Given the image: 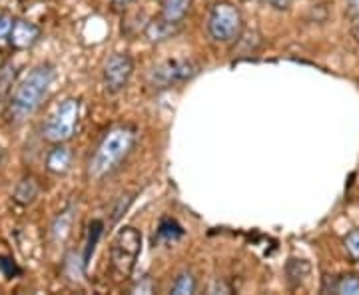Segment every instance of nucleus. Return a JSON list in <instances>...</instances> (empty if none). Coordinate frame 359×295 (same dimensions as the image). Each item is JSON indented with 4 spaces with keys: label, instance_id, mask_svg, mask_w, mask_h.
<instances>
[{
    "label": "nucleus",
    "instance_id": "c85d7f7f",
    "mask_svg": "<svg viewBox=\"0 0 359 295\" xmlns=\"http://www.w3.org/2000/svg\"><path fill=\"white\" fill-rule=\"evenodd\" d=\"M132 4V0H112V6L116 8V10H124L126 6H130Z\"/></svg>",
    "mask_w": 359,
    "mask_h": 295
},
{
    "label": "nucleus",
    "instance_id": "4be33fe9",
    "mask_svg": "<svg viewBox=\"0 0 359 295\" xmlns=\"http://www.w3.org/2000/svg\"><path fill=\"white\" fill-rule=\"evenodd\" d=\"M0 269L4 272L6 278H15L18 274V267L15 265V261L8 260V258H0Z\"/></svg>",
    "mask_w": 359,
    "mask_h": 295
},
{
    "label": "nucleus",
    "instance_id": "cd10ccee",
    "mask_svg": "<svg viewBox=\"0 0 359 295\" xmlns=\"http://www.w3.org/2000/svg\"><path fill=\"white\" fill-rule=\"evenodd\" d=\"M351 35H353V38L359 42V15H356V17L351 18Z\"/></svg>",
    "mask_w": 359,
    "mask_h": 295
},
{
    "label": "nucleus",
    "instance_id": "7ed1b4c3",
    "mask_svg": "<svg viewBox=\"0 0 359 295\" xmlns=\"http://www.w3.org/2000/svg\"><path fill=\"white\" fill-rule=\"evenodd\" d=\"M140 251H142V234L132 226L122 227L110 245L112 269L118 278H128L134 272Z\"/></svg>",
    "mask_w": 359,
    "mask_h": 295
},
{
    "label": "nucleus",
    "instance_id": "bb28decb",
    "mask_svg": "<svg viewBox=\"0 0 359 295\" xmlns=\"http://www.w3.org/2000/svg\"><path fill=\"white\" fill-rule=\"evenodd\" d=\"M356 15H359V0H349V4H347V17L353 18Z\"/></svg>",
    "mask_w": 359,
    "mask_h": 295
},
{
    "label": "nucleus",
    "instance_id": "412c9836",
    "mask_svg": "<svg viewBox=\"0 0 359 295\" xmlns=\"http://www.w3.org/2000/svg\"><path fill=\"white\" fill-rule=\"evenodd\" d=\"M345 247H347V251H349L356 260H359V229L351 231V234L345 238Z\"/></svg>",
    "mask_w": 359,
    "mask_h": 295
},
{
    "label": "nucleus",
    "instance_id": "423d86ee",
    "mask_svg": "<svg viewBox=\"0 0 359 295\" xmlns=\"http://www.w3.org/2000/svg\"><path fill=\"white\" fill-rule=\"evenodd\" d=\"M241 32V15L234 4L220 2L212 8L208 17V35L212 40L228 44Z\"/></svg>",
    "mask_w": 359,
    "mask_h": 295
},
{
    "label": "nucleus",
    "instance_id": "9d476101",
    "mask_svg": "<svg viewBox=\"0 0 359 295\" xmlns=\"http://www.w3.org/2000/svg\"><path fill=\"white\" fill-rule=\"evenodd\" d=\"M192 0H162V18L172 24H180L188 15Z\"/></svg>",
    "mask_w": 359,
    "mask_h": 295
},
{
    "label": "nucleus",
    "instance_id": "2eb2a0df",
    "mask_svg": "<svg viewBox=\"0 0 359 295\" xmlns=\"http://www.w3.org/2000/svg\"><path fill=\"white\" fill-rule=\"evenodd\" d=\"M72 211H74L72 208L64 209V211L56 218V222H54V226H52V236H54L56 242H62V240L68 236L70 226H72V218H74Z\"/></svg>",
    "mask_w": 359,
    "mask_h": 295
},
{
    "label": "nucleus",
    "instance_id": "f3484780",
    "mask_svg": "<svg viewBox=\"0 0 359 295\" xmlns=\"http://www.w3.org/2000/svg\"><path fill=\"white\" fill-rule=\"evenodd\" d=\"M172 26H176V24H172L168 20H154L150 26H148V30H146V35L150 40H164V38H168L170 32L174 30Z\"/></svg>",
    "mask_w": 359,
    "mask_h": 295
},
{
    "label": "nucleus",
    "instance_id": "a878e982",
    "mask_svg": "<svg viewBox=\"0 0 359 295\" xmlns=\"http://www.w3.org/2000/svg\"><path fill=\"white\" fill-rule=\"evenodd\" d=\"M270 4L274 6L275 10H288L291 6V0H270Z\"/></svg>",
    "mask_w": 359,
    "mask_h": 295
},
{
    "label": "nucleus",
    "instance_id": "f03ea898",
    "mask_svg": "<svg viewBox=\"0 0 359 295\" xmlns=\"http://www.w3.org/2000/svg\"><path fill=\"white\" fill-rule=\"evenodd\" d=\"M136 144V132L128 126H118L112 128L98 144L94 156L90 160V168L88 174L94 180H100L104 175H110L120 164L122 160H126L128 154L132 152Z\"/></svg>",
    "mask_w": 359,
    "mask_h": 295
},
{
    "label": "nucleus",
    "instance_id": "ddd939ff",
    "mask_svg": "<svg viewBox=\"0 0 359 295\" xmlns=\"http://www.w3.org/2000/svg\"><path fill=\"white\" fill-rule=\"evenodd\" d=\"M286 274H288V281H290L291 287H295L309 274V263L306 260H290L288 267H286Z\"/></svg>",
    "mask_w": 359,
    "mask_h": 295
},
{
    "label": "nucleus",
    "instance_id": "a211bd4d",
    "mask_svg": "<svg viewBox=\"0 0 359 295\" xmlns=\"http://www.w3.org/2000/svg\"><path fill=\"white\" fill-rule=\"evenodd\" d=\"M333 292L340 295H359V279L356 276H343L333 285Z\"/></svg>",
    "mask_w": 359,
    "mask_h": 295
},
{
    "label": "nucleus",
    "instance_id": "39448f33",
    "mask_svg": "<svg viewBox=\"0 0 359 295\" xmlns=\"http://www.w3.org/2000/svg\"><path fill=\"white\" fill-rule=\"evenodd\" d=\"M202 66L192 58H168L156 64L150 72V84L154 88H172L192 80Z\"/></svg>",
    "mask_w": 359,
    "mask_h": 295
},
{
    "label": "nucleus",
    "instance_id": "f257e3e1",
    "mask_svg": "<svg viewBox=\"0 0 359 295\" xmlns=\"http://www.w3.org/2000/svg\"><path fill=\"white\" fill-rule=\"evenodd\" d=\"M52 82H54V68L50 64H40L35 70H30L28 76L18 84L8 104L10 122H24L30 118L46 98Z\"/></svg>",
    "mask_w": 359,
    "mask_h": 295
},
{
    "label": "nucleus",
    "instance_id": "6ab92c4d",
    "mask_svg": "<svg viewBox=\"0 0 359 295\" xmlns=\"http://www.w3.org/2000/svg\"><path fill=\"white\" fill-rule=\"evenodd\" d=\"M12 80H15V68L6 66L0 72V106L4 104V98L8 94V88L12 84Z\"/></svg>",
    "mask_w": 359,
    "mask_h": 295
},
{
    "label": "nucleus",
    "instance_id": "f8f14e48",
    "mask_svg": "<svg viewBox=\"0 0 359 295\" xmlns=\"http://www.w3.org/2000/svg\"><path fill=\"white\" fill-rule=\"evenodd\" d=\"M38 191H40V186L35 178H24L15 190V202L20 206H28L38 198Z\"/></svg>",
    "mask_w": 359,
    "mask_h": 295
},
{
    "label": "nucleus",
    "instance_id": "9b49d317",
    "mask_svg": "<svg viewBox=\"0 0 359 295\" xmlns=\"http://www.w3.org/2000/svg\"><path fill=\"white\" fill-rule=\"evenodd\" d=\"M104 231V222L102 220H92L88 224V234H86V245H84V260H82V265H88L90 263V258L94 256L96 251V245L100 242Z\"/></svg>",
    "mask_w": 359,
    "mask_h": 295
},
{
    "label": "nucleus",
    "instance_id": "1a4fd4ad",
    "mask_svg": "<svg viewBox=\"0 0 359 295\" xmlns=\"http://www.w3.org/2000/svg\"><path fill=\"white\" fill-rule=\"evenodd\" d=\"M72 166V150L64 144H56L46 156V170L54 175H64Z\"/></svg>",
    "mask_w": 359,
    "mask_h": 295
},
{
    "label": "nucleus",
    "instance_id": "aec40b11",
    "mask_svg": "<svg viewBox=\"0 0 359 295\" xmlns=\"http://www.w3.org/2000/svg\"><path fill=\"white\" fill-rule=\"evenodd\" d=\"M12 26H15V20L8 15H0V46L2 44H8L10 40V32H12Z\"/></svg>",
    "mask_w": 359,
    "mask_h": 295
},
{
    "label": "nucleus",
    "instance_id": "6e6552de",
    "mask_svg": "<svg viewBox=\"0 0 359 295\" xmlns=\"http://www.w3.org/2000/svg\"><path fill=\"white\" fill-rule=\"evenodd\" d=\"M40 28L28 22V20H15V26H12V32H10V40L8 44L17 50H26V48H33L38 38H40Z\"/></svg>",
    "mask_w": 359,
    "mask_h": 295
},
{
    "label": "nucleus",
    "instance_id": "20e7f679",
    "mask_svg": "<svg viewBox=\"0 0 359 295\" xmlns=\"http://www.w3.org/2000/svg\"><path fill=\"white\" fill-rule=\"evenodd\" d=\"M78 120H80V102L76 98H68L60 102V106L52 112L50 118L42 128V134L52 144H64L74 136Z\"/></svg>",
    "mask_w": 359,
    "mask_h": 295
},
{
    "label": "nucleus",
    "instance_id": "5701e85b",
    "mask_svg": "<svg viewBox=\"0 0 359 295\" xmlns=\"http://www.w3.org/2000/svg\"><path fill=\"white\" fill-rule=\"evenodd\" d=\"M132 200H134L132 196H126V200H124V196H122V200H120V206L114 209V222L118 220L120 216H122V213H124L126 209H128V206L132 204Z\"/></svg>",
    "mask_w": 359,
    "mask_h": 295
},
{
    "label": "nucleus",
    "instance_id": "b1692460",
    "mask_svg": "<svg viewBox=\"0 0 359 295\" xmlns=\"http://www.w3.org/2000/svg\"><path fill=\"white\" fill-rule=\"evenodd\" d=\"M220 292H222V294H230V292H232V287H230V285H225L223 281H216V283L210 287V294H220Z\"/></svg>",
    "mask_w": 359,
    "mask_h": 295
},
{
    "label": "nucleus",
    "instance_id": "393cba45",
    "mask_svg": "<svg viewBox=\"0 0 359 295\" xmlns=\"http://www.w3.org/2000/svg\"><path fill=\"white\" fill-rule=\"evenodd\" d=\"M132 292H134V294H138V292H140V294H152V292H154V285H152L150 281H146V283H138L136 287H132Z\"/></svg>",
    "mask_w": 359,
    "mask_h": 295
},
{
    "label": "nucleus",
    "instance_id": "4468645a",
    "mask_svg": "<svg viewBox=\"0 0 359 295\" xmlns=\"http://www.w3.org/2000/svg\"><path fill=\"white\" fill-rule=\"evenodd\" d=\"M184 236L182 226L176 220H162V224L158 227V240H164L166 243L176 242Z\"/></svg>",
    "mask_w": 359,
    "mask_h": 295
},
{
    "label": "nucleus",
    "instance_id": "0eeeda50",
    "mask_svg": "<svg viewBox=\"0 0 359 295\" xmlns=\"http://www.w3.org/2000/svg\"><path fill=\"white\" fill-rule=\"evenodd\" d=\"M132 72H134V62L128 54H112L104 64V88L110 94H118L128 86Z\"/></svg>",
    "mask_w": 359,
    "mask_h": 295
},
{
    "label": "nucleus",
    "instance_id": "dca6fc26",
    "mask_svg": "<svg viewBox=\"0 0 359 295\" xmlns=\"http://www.w3.org/2000/svg\"><path fill=\"white\" fill-rule=\"evenodd\" d=\"M170 292L174 295H192L196 292V278L190 272H182L174 281Z\"/></svg>",
    "mask_w": 359,
    "mask_h": 295
}]
</instances>
